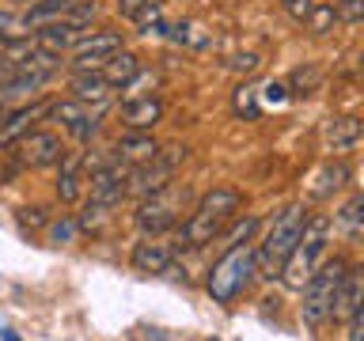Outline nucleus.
Instances as JSON below:
<instances>
[{
    "label": "nucleus",
    "instance_id": "nucleus-1",
    "mask_svg": "<svg viewBox=\"0 0 364 341\" xmlns=\"http://www.w3.org/2000/svg\"><path fill=\"white\" fill-rule=\"evenodd\" d=\"M239 209H243V193H239L235 186H213L198 205H193V212L182 220L178 239L171 243V247H175V254H178V250H198L205 243H213V239L235 220Z\"/></svg>",
    "mask_w": 364,
    "mask_h": 341
},
{
    "label": "nucleus",
    "instance_id": "nucleus-2",
    "mask_svg": "<svg viewBox=\"0 0 364 341\" xmlns=\"http://www.w3.org/2000/svg\"><path fill=\"white\" fill-rule=\"evenodd\" d=\"M346 269L349 261L334 254L326 258L323 266L311 269V277L304 281V303H300V318L307 326H323L326 318H334V303H338V292H341V281H346Z\"/></svg>",
    "mask_w": 364,
    "mask_h": 341
},
{
    "label": "nucleus",
    "instance_id": "nucleus-3",
    "mask_svg": "<svg viewBox=\"0 0 364 341\" xmlns=\"http://www.w3.org/2000/svg\"><path fill=\"white\" fill-rule=\"evenodd\" d=\"M300 227H304V209L300 205H289V209H281L273 216L266 239H262V247H255V269L258 277H281V266L289 261L296 239H300Z\"/></svg>",
    "mask_w": 364,
    "mask_h": 341
},
{
    "label": "nucleus",
    "instance_id": "nucleus-4",
    "mask_svg": "<svg viewBox=\"0 0 364 341\" xmlns=\"http://www.w3.org/2000/svg\"><path fill=\"white\" fill-rule=\"evenodd\" d=\"M258 277L255 269V247L239 243V247H228V254L220 261H213L209 277H205V288H209L213 303H232L235 296L247 292V284Z\"/></svg>",
    "mask_w": 364,
    "mask_h": 341
},
{
    "label": "nucleus",
    "instance_id": "nucleus-5",
    "mask_svg": "<svg viewBox=\"0 0 364 341\" xmlns=\"http://www.w3.org/2000/svg\"><path fill=\"white\" fill-rule=\"evenodd\" d=\"M326 235H330V216L326 212L304 216L300 239H296L289 261L281 266V281L289 284V288H296V292L304 288V281L311 277V269L318 266V254L326 250Z\"/></svg>",
    "mask_w": 364,
    "mask_h": 341
},
{
    "label": "nucleus",
    "instance_id": "nucleus-6",
    "mask_svg": "<svg viewBox=\"0 0 364 341\" xmlns=\"http://www.w3.org/2000/svg\"><path fill=\"white\" fill-rule=\"evenodd\" d=\"M84 163H87V159H84ZM125 182H129V163H122V159H107V163L91 167L87 205H91V209H102V212L110 216L122 205V197H125Z\"/></svg>",
    "mask_w": 364,
    "mask_h": 341
},
{
    "label": "nucleus",
    "instance_id": "nucleus-7",
    "mask_svg": "<svg viewBox=\"0 0 364 341\" xmlns=\"http://www.w3.org/2000/svg\"><path fill=\"white\" fill-rule=\"evenodd\" d=\"M175 156H164L156 152L148 163H136L129 167V182H125V197H152V193H159L164 186H171V170H175L178 159H186V148H171Z\"/></svg>",
    "mask_w": 364,
    "mask_h": 341
},
{
    "label": "nucleus",
    "instance_id": "nucleus-8",
    "mask_svg": "<svg viewBox=\"0 0 364 341\" xmlns=\"http://www.w3.org/2000/svg\"><path fill=\"white\" fill-rule=\"evenodd\" d=\"M178 190L164 186L159 193H152V197H141V205H136L133 212V224L141 235H164L171 232V227L178 224Z\"/></svg>",
    "mask_w": 364,
    "mask_h": 341
},
{
    "label": "nucleus",
    "instance_id": "nucleus-9",
    "mask_svg": "<svg viewBox=\"0 0 364 341\" xmlns=\"http://www.w3.org/2000/svg\"><path fill=\"white\" fill-rule=\"evenodd\" d=\"M19 148V167H31V170H42V167H57L65 156V144L61 136L50 133V129H31L27 136L16 141Z\"/></svg>",
    "mask_w": 364,
    "mask_h": 341
},
{
    "label": "nucleus",
    "instance_id": "nucleus-10",
    "mask_svg": "<svg viewBox=\"0 0 364 341\" xmlns=\"http://www.w3.org/2000/svg\"><path fill=\"white\" fill-rule=\"evenodd\" d=\"M122 50V34L118 31H84L73 42V68H99L110 53Z\"/></svg>",
    "mask_w": 364,
    "mask_h": 341
},
{
    "label": "nucleus",
    "instance_id": "nucleus-11",
    "mask_svg": "<svg viewBox=\"0 0 364 341\" xmlns=\"http://www.w3.org/2000/svg\"><path fill=\"white\" fill-rule=\"evenodd\" d=\"M46 118H53V121H61L68 136L80 144H87L91 136L99 133V118L95 114H87V102H76V99H61V102H50V114Z\"/></svg>",
    "mask_w": 364,
    "mask_h": 341
},
{
    "label": "nucleus",
    "instance_id": "nucleus-12",
    "mask_svg": "<svg viewBox=\"0 0 364 341\" xmlns=\"http://www.w3.org/2000/svg\"><path fill=\"white\" fill-rule=\"evenodd\" d=\"M129 261H133L136 273H148V277H152V273H167L171 266H175V247L164 243L159 235H144L141 243L133 247Z\"/></svg>",
    "mask_w": 364,
    "mask_h": 341
},
{
    "label": "nucleus",
    "instance_id": "nucleus-13",
    "mask_svg": "<svg viewBox=\"0 0 364 341\" xmlns=\"http://www.w3.org/2000/svg\"><path fill=\"white\" fill-rule=\"evenodd\" d=\"M46 114H50V102H31V107L4 114V121H0V148H11L19 136H27L34 129V121H42Z\"/></svg>",
    "mask_w": 364,
    "mask_h": 341
},
{
    "label": "nucleus",
    "instance_id": "nucleus-14",
    "mask_svg": "<svg viewBox=\"0 0 364 341\" xmlns=\"http://www.w3.org/2000/svg\"><path fill=\"white\" fill-rule=\"evenodd\" d=\"M159 118H164V102L156 95H141V99L122 102V121H125V129H133V133H148Z\"/></svg>",
    "mask_w": 364,
    "mask_h": 341
},
{
    "label": "nucleus",
    "instance_id": "nucleus-15",
    "mask_svg": "<svg viewBox=\"0 0 364 341\" xmlns=\"http://www.w3.org/2000/svg\"><path fill=\"white\" fill-rule=\"evenodd\" d=\"M99 72L102 80H107V87H129L136 76H141V57H136L133 50H118V53H110L107 61L99 65Z\"/></svg>",
    "mask_w": 364,
    "mask_h": 341
},
{
    "label": "nucleus",
    "instance_id": "nucleus-16",
    "mask_svg": "<svg viewBox=\"0 0 364 341\" xmlns=\"http://www.w3.org/2000/svg\"><path fill=\"white\" fill-rule=\"evenodd\" d=\"M360 121L349 118V114H338V118H326L323 121V141L326 148H334V152H349V148L360 144Z\"/></svg>",
    "mask_w": 364,
    "mask_h": 341
},
{
    "label": "nucleus",
    "instance_id": "nucleus-17",
    "mask_svg": "<svg viewBox=\"0 0 364 341\" xmlns=\"http://www.w3.org/2000/svg\"><path fill=\"white\" fill-rule=\"evenodd\" d=\"M159 152V144H156V136L152 133H125L118 136V144H114V159H122V163H148Z\"/></svg>",
    "mask_w": 364,
    "mask_h": 341
},
{
    "label": "nucleus",
    "instance_id": "nucleus-18",
    "mask_svg": "<svg viewBox=\"0 0 364 341\" xmlns=\"http://www.w3.org/2000/svg\"><path fill=\"white\" fill-rule=\"evenodd\" d=\"M68 91H73L76 102H102L110 95V87H107V80H102L99 68H76Z\"/></svg>",
    "mask_w": 364,
    "mask_h": 341
},
{
    "label": "nucleus",
    "instance_id": "nucleus-19",
    "mask_svg": "<svg viewBox=\"0 0 364 341\" xmlns=\"http://www.w3.org/2000/svg\"><path fill=\"white\" fill-rule=\"evenodd\" d=\"M84 186V156H61V175H57V197L73 205Z\"/></svg>",
    "mask_w": 364,
    "mask_h": 341
},
{
    "label": "nucleus",
    "instance_id": "nucleus-20",
    "mask_svg": "<svg viewBox=\"0 0 364 341\" xmlns=\"http://www.w3.org/2000/svg\"><path fill=\"white\" fill-rule=\"evenodd\" d=\"M357 266L346 269V281H341V292H338V303H334V318H349L353 311H360V292H364V281H360Z\"/></svg>",
    "mask_w": 364,
    "mask_h": 341
},
{
    "label": "nucleus",
    "instance_id": "nucleus-21",
    "mask_svg": "<svg viewBox=\"0 0 364 341\" xmlns=\"http://www.w3.org/2000/svg\"><path fill=\"white\" fill-rule=\"evenodd\" d=\"M349 182V163L346 159H338V163H326L323 170L315 175V186H311V197L315 201H326V197H334V193L341 190Z\"/></svg>",
    "mask_w": 364,
    "mask_h": 341
},
{
    "label": "nucleus",
    "instance_id": "nucleus-22",
    "mask_svg": "<svg viewBox=\"0 0 364 341\" xmlns=\"http://www.w3.org/2000/svg\"><path fill=\"white\" fill-rule=\"evenodd\" d=\"M360 224H364V197H360V193H353V197H349V201L334 212L330 227H341L349 243H357V239H360Z\"/></svg>",
    "mask_w": 364,
    "mask_h": 341
},
{
    "label": "nucleus",
    "instance_id": "nucleus-23",
    "mask_svg": "<svg viewBox=\"0 0 364 341\" xmlns=\"http://www.w3.org/2000/svg\"><path fill=\"white\" fill-rule=\"evenodd\" d=\"M76 0H38V4H31L27 11H23V19H27V27H46V23H53V19H61L68 8H73Z\"/></svg>",
    "mask_w": 364,
    "mask_h": 341
},
{
    "label": "nucleus",
    "instance_id": "nucleus-24",
    "mask_svg": "<svg viewBox=\"0 0 364 341\" xmlns=\"http://www.w3.org/2000/svg\"><path fill=\"white\" fill-rule=\"evenodd\" d=\"M334 23H338L334 4H311V11H307V19L300 23V27H307V31L315 34V38H323V34L334 31Z\"/></svg>",
    "mask_w": 364,
    "mask_h": 341
},
{
    "label": "nucleus",
    "instance_id": "nucleus-25",
    "mask_svg": "<svg viewBox=\"0 0 364 341\" xmlns=\"http://www.w3.org/2000/svg\"><path fill=\"white\" fill-rule=\"evenodd\" d=\"M232 110L239 114L243 121H258L262 118V102H258V91L243 84V87H235V95H232Z\"/></svg>",
    "mask_w": 364,
    "mask_h": 341
},
{
    "label": "nucleus",
    "instance_id": "nucleus-26",
    "mask_svg": "<svg viewBox=\"0 0 364 341\" xmlns=\"http://www.w3.org/2000/svg\"><path fill=\"white\" fill-rule=\"evenodd\" d=\"M318 84H323V68L318 65H300V68H292V76H289L292 95H311V91H318Z\"/></svg>",
    "mask_w": 364,
    "mask_h": 341
},
{
    "label": "nucleus",
    "instance_id": "nucleus-27",
    "mask_svg": "<svg viewBox=\"0 0 364 341\" xmlns=\"http://www.w3.org/2000/svg\"><path fill=\"white\" fill-rule=\"evenodd\" d=\"M255 232H258V216L247 212V216H239V220H232V227H228V235H224V243H228V247L250 243V235H255Z\"/></svg>",
    "mask_w": 364,
    "mask_h": 341
},
{
    "label": "nucleus",
    "instance_id": "nucleus-28",
    "mask_svg": "<svg viewBox=\"0 0 364 341\" xmlns=\"http://www.w3.org/2000/svg\"><path fill=\"white\" fill-rule=\"evenodd\" d=\"M16 220L23 232H38V227L50 224V216H46V209H38V205H23V209H16Z\"/></svg>",
    "mask_w": 364,
    "mask_h": 341
},
{
    "label": "nucleus",
    "instance_id": "nucleus-29",
    "mask_svg": "<svg viewBox=\"0 0 364 341\" xmlns=\"http://www.w3.org/2000/svg\"><path fill=\"white\" fill-rule=\"evenodd\" d=\"M46 227H50V243H73V239H76V232H80L73 216H61V220H50Z\"/></svg>",
    "mask_w": 364,
    "mask_h": 341
},
{
    "label": "nucleus",
    "instance_id": "nucleus-30",
    "mask_svg": "<svg viewBox=\"0 0 364 341\" xmlns=\"http://www.w3.org/2000/svg\"><path fill=\"white\" fill-rule=\"evenodd\" d=\"M334 11H338V23H346V27H357V23L364 19V0H338Z\"/></svg>",
    "mask_w": 364,
    "mask_h": 341
},
{
    "label": "nucleus",
    "instance_id": "nucleus-31",
    "mask_svg": "<svg viewBox=\"0 0 364 341\" xmlns=\"http://www.w3.org/2000/svg\"><path fill=\"white\" fill-rule=\"evenodd\" d=\"M258 95L266 99L269 107H281V102L289 99V87H284V84H277V80H269V84H262V91H258Z\"/></svg>",
    "mask_w": 364,
    "mask_h": 341
},
{
    "label": "nucleus",
    "instance_id": "nucleus-32",
    "mask_svg": "<svg viewBox=\"0 0 364 341\" xmlns=\"http://www.w3.org/2000/svg\"><path fill=\"white\" fill-rule=\"evenodd\" d=\"M311 4H315V0H281V8L289 11V19H292V23H304V19H307V11H311Z\"/></svg>",
    "mask_w": 364,
    "mask_h": 341
},
{
    "label": "nucleus",
    "instance_id": "nucleus-33",
    "mask_svg": "<svg viewBox=\"0 0 364 341\" xmlns=\"http://www.w3.org/2000/svg\"><path fill=\"white\" fill-rule=\"evenodd\" d=\"M11 80H16V61H11V57H0V95H8Z\"/></svg>",
    "mask_w": 364,
    "mask_h": 341
},
{
    "label": "nucleus",
    "instance_id": "nucleus-34",
    "mask_svg": "<svg viewBox=\"0 0 364 341\" xmlns=\"http://www.w3.org/2000/svg\"><path fill=\"white\" fill-rule=\"evenodd\" d=\"M346 323H349V341H360V330H364V315H360V311H353V315L346 318Z\"/></svg>",
    "mask_w": 364,
    "mask_h": 341
},
{
    "label": "nucleus",
    "instance_id": "nucleus-35",
    "mask_svg": "<svg viewBox=\"0 0 364 341\" xmlns=\"http://www.w3.org/2000/svg\"><path fill=\"white\" fill-rule=\"evenodd\" d=\"M144 4H148V0H118V11H122L125 19H133V16H136V11H141Z\"/></svg>",
    "mask_w": 364,
    "mask_h": 341
},
{
    "label": "nucleus",
    "instance_id": "nucleus-36",
    "mask_svg": "<svg viewBox=\"0 0 364 341\" xmlns=\"http://www.w3.org/2000/svg\"><path fill=\"white\" fill-rule=\"evenodd\" d=\"M0 341H19V334H16V330H4V334H0Z\"/></svg>",
    "mask_w": 364,
    "mask_h": 341
}]
</instances>
